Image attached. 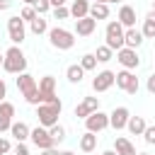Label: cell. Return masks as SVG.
<instances>
[{
  "instance_id": "277c9868",
  "label": "cell",
  "mask_w": 155,
  "mask_h": 155,
  "mask_svg": "<svg viewBox=\"0 0 155 155\" xmlns=\"http://www.w3.org/2000/svg\"><path fill=\"white\" fill-rule=\"evenodd\" d=\"M61 109H63V102H58V104H46V102L36 104V119H39V124L46 126V128H51L53 124H58Z\"/></svg>"
},
{
  "instance_id": "484cf974",
  "label": "cell",
  "mask_w": 155,
  "mask_h": 155,
  "mask_svg": "<svg viewBox=\"0 0 155 155\" xmlns=\"http://www.w3.org/2000/svg\"><path fill=\"white\" fill-rule=\"evenodd\" d=\"M29 27H31V31L39 36V34H44V31H48V24H46V19L41 17V15H36L31 22H29Z\"/></svg>"
},
{
  "instance_id": "b9f144b4",
  "label": "cell",
  "mask_w": 155,
  "mask_h": 155,
  "mask_svg": "<svg viewBox=\"0 0 155 155\" xmlns=\"http://www.w3.org/2000/svg\"><path fill=\"white\" fill-rule=\"evenodd\" d=\"M22 2H24V5H34L36 0H22Z\"/></svg>"
},
{
  "instance_id": "7a4b0ae2",
  "label": "cell",
  "mask_w": 155,
  "mask_h": 155,
  "mask_svg": "<svg viewBox=\"0 0 155 155\" xmlns=\"http://www.w3.org/2000/svg\"><path fill=\"white\" fill-rule=\"evenodd\" d=\"M17 90L24 94V99H27L29 104H41L39 85H36V80H34L29 73H19V78H17Z\"/></svg>"
},
{
  "instance_id": "4316f807",
  "label": "cell",
  "mask_w": 155,
  "mask_h": 155,
  "mask_svg": "<svg viewBox=\"0 0 155 155\" xmlns=\"http://www.w3.org/2000/svg\"><path fill=\"white\" fill-rule=\"evenodd\" d=\"M94 56H97V61H99V63H109V61L114 58V51L104 44V46H99V48H97V53H94Z\"/></svg>"
},
{
  "instance_id": "bcb514c9",
  "label": "cell",
  "mask_w": 155,
  "mask_h": 155,
  "mask_svg": "<svg viewBox=\"0 0 155 155\" xmlns=\"http://www.w3.org/2000/svg\"><path fill=\"white\" fill-rule=\"evenodd\" d=\"M136 155H148V153H136Z\"/></svg>"
},
{
  "instance_id": "7bdbcfd3",
  "label": "cell",
  "mask_w": 155,
  "mask_h": 155,
  "mask_svg": "<svg viewBox=\"0 0 155 155\" xmlns=\"http://www.w3.org/2000/svg\"><path fill=\"white\" fill-rule=\"evenodd\" d=\"M61 155H75V153H70V150H63V153H61Z\"/></svg>"
},
{
  "instance_id": "e0dca14e",
  "label": "cell",
  "mask_w": 155,
  "mask_h": 155,
  "mask_svg": "<svg viewBox=\"0 0 155 155\" xmlns=\"http://www.w3.org/2000/svg\"><path fill=\"white\" fill-rule=\"evenodd\" d=\"M119 22L124 24V29L136 27V10H133L131 5H121V10H119Z\"/></svg>"
},
{
  "instance_id": "8992f818",
  "label": "cell",
  "mask_w": 155,
  "mask_h": 155,
  "mask_svg": "<svg viewBox=\"0 0 155 155\" xmlns=\"http://www.w3.org/2000/svg\"><path fill=\"white\" fill-rule=\"evenodd\" d=\"M7 34H10V41H12L15 46L24 41L27 29H24V19H22L19 15H15V17H10V19H7Z\"/></svg>"
},
{
  "instance_id": "cb8c5ba5",
  "label": "cell",
  "mask_w": 155,
  "mask_h": 155,
  "mask_svg": "<svg viewBox=\"0 0 155 155\" xmlns=\"http://www.w3.org/2000/svg\"><path fill=\"white\" fill-rule=\"evenodd\" d=\"M143 36L145 39H155V12H150L145 19H143Z\"/></svg>"
},
{
  "instance_id": "ab89813d",
  "label": "cell",
  "mask_w": 155,
  "mask_h": 155,
  "mask_svg": "<svg viewBox=\"0 0 155 155\" xmlns=\"http://www.w3.org/2000/svg\"><path fill=\"white\" fill-rule=\"evenodd\" d=\"M61 5H65V0H51V7H61Z\"/></svg>"
},
{
  "instance_id": "44dd1931",
  "label": "cell",
  "mask_w": 155,
  "mask_h": 155,
  "mask_svg": "<svg viewBox=\"0 0 155 155\" xmlns=\"http://www.w3.org/2000/svg\"><path fill=\"white\" fill-rule=\"evenodd\" d=\"M114 150H116L119 155H136V148H133V143H131L128 138H124V136H119V138L114 140Z\"/></svg>"
},
{
  "instance_id": "6da1fadb",
  "label": "cell",
  "mask_w": 155,
  "mask_h": 155,
  "mask_svg": "<svg viewBox=\"0 0 155 155\" xmlns=\"http://www.w3.org/2000/svg\"><path fill=\"white\" fill-rule=\"evenodd\" d=\"M2 70H5V73H15V75L27 73V56L22 53V48H19V46H15V44H12V46L5 51Z\"/></svg>"
},
{
  "instance_id": "60d3db41",
  "label": "cell",
  "mask_w": 155,
  "mask_h": 155,
  "mask_svg": "<svg viewBox=\"0 0 155 155\" xmlns=\"http://www.w3.org/2000/svg\"><path fill=\"white\" fill-rule=\"evenodd\" d=\"M102 155H119V153H116V150H104Z\"/></svg>"
},
{
  "instance_id": "74e56055",
  "label": "cell",
  "mask_w": 155,
  "mask_h": 155,
  "mask_svg": "<svg viewBox=\"0 0 155 155\" xmlns=\"http://www.w3.org/2000/svg\"><path fill=\"white\" fill-rule=\"evenodd\" d=\"M41 155H61L56 148H46V150H41Z\"/></svg>"
},
{
  "instance_id": "5b68a950",
  "label": "cell",
  "mask_w": 155,
  "mask_h": 155,
  "mask_svg": "<svg viewBox=\"0 0 155 155\" xmlns=\"http://www.w3.org/2000/svg\"><path fill=\"white\" fill-rule=\"evenodd\" d=\"M124 34H126V29H124V24L116 19V22H109L107 24V29H104V36H107V46L111 48V51H119V48H124L126 46V41H124Z\"/></svg>"
},
{
  "instance_id": "d590c367",
  "label": "cell",
  "mask_w": 155,
  "mask_h": 155,
  "mask_svg": "<svg viewBox=\"0 0 155 155\" xmlns=\"http://www.w3.org/2000/svg\"><path fill=\"white\" fill-rule=\"evenodd\" d=\"M145 87H148V92H150V94H155V73H153V75L148 78V82H145Z\"/></svg>"
},
{
  "instance_id": "c3c4849f",
  "label": "cell",
  "mask_w": 155,
  "mask_h": 155,
  "mask_svg": "<svg viewBox=\"0 0 155 155\" xmlns=\"http://www.w3.org/2000/svg\"><path fill=\"white\" fill-rule=\"evenodd\" d=\"M153 12H155V2H153Z\"/></svg>"
},
{
  "instance_id": "d6a6232c",
  "label": "cell",
  "mask_w": 155,
  "mask_h": 155,
  "mask_svg": "<svg viewBox=\"0 0 155 155\" xmlns=\"http://www.w3.org/2000/svg\"><path fill=\"white\" fill-rule=\"evenodd\" d=\"M143 138H145L148 145H155V126H148V128L143 131Z\"/></svg>"
},
{
  "instance_id": "ee69618b",
  "label": "cell",
  "mask_w": 155,
  "mask_h": 155,
  "mask_svg": "<svg viewBox=\"0 0 155 155\" xmlns=\"http://www.w3.org/2000/svg\"><path fill=\"white\" fill-rule=\"evenodd\" d=\"M2 61H5V53H0V65H2Z\"/></svg>"
},
{
  "instance_id": "7dc6e473",
  "label": "cell",
  "mask_w": 155,
  "mask_h": 155,
  "mask_svg": "<svg viewBox=\"0 0 155 155\" xmlns=\"http://www.w3.org/2000/svg\"><path fill=\"white\" fill-rule=\"evenodd\" d=\"M94 2H107V0H94Z\"/></svg>"
},
{
  "instance_id": "9c48e42d",
  "label": "cell",
  "mask_w": 155,
  "mask_h": 155,
  "mask_svg": "<svg viewBox=\"0 0 155 155\" xmlns=\"http://www.w3.org/2000/svg\"><path fill=\"white\" fill-rule=\"evenodd\" d=\"M85 126H87V131H92V133H99V131H104L107 126H109V114H104V111H92L87 119H85Z\"/></svg>"
},
{
  "instance_id": "ac0fdd59",
  "label": "cell",
  "mask_w": 155,
  "mask_h": 155,
  "mask_svg": "<svg viewBox=\"0 0 155 155\" xmlns=\"http://www.w3.org/2000/svg\"><path fill=\"white\" fill-rule=\"evenodd\" d=\"M143 31L140 29H136V27H131V29H126V34H124V41H126V46L128 48H138L140 44H143Z\"/></svg>"
},
{
  "instance_id": "30bf717a",
  "label": "cell",
  "mask_w": 155,
  "mask_h": 155,
  "mask_svg": "<svg viewBox=\"0 0 155 155\" xmlns=\"http://www.w3.org/2000/svg\"><path fill=\"white\" fill-rule=\"evenodd\" d=\"M116 58H119V63H121L126 70H133V68H138V65H140V58H138L136 48H128V46L119 48V51H116Z\"/></svg>"
},
{
  "instance_id": "4fadbf2b",
  "label": "cell",
  "mask_w": 155,
  "mask_h": 155,
  "mask_svg": "<svg viewBox=\"0 0 155 155\" xmlns=\"http://www.w3.org/2000/svg\"><path fill=\"white\" fill-rule=\"evenodd\" d=\"M97 109H99V99H97V97H85V99L75 107V116H78V119H87V116H90L92 111H97Z\"/></svg>"
},
{
  "instance_id": "d6986e66",
  "label": "cell",
  "mask_w": 155,
  "mask_h": 155,
  "mask_svg": "<svg viewBox=\"0 0 155 155\" xmlns=\"http://www.w3.org/2000/svg\"><path fill=\"white\" fill-rule=\"evenodd\" d=\"M87 15H90V2H87V0H73V5H70V17L82 19V17H87Z\"/></svg>"
},
{
  "instance_id": "d4e9b609",
  "label": "cell",
  "mask_w": 155,
  "mask_h": 155,
  "mask_svg": "<svg viewBox=\"0 0 155 155\" xmlns=\"http://www.w3.org/2000/svg\"><path fill=\"white\" fill-rule=\"evenodd\" d=\"M82 75H85V68L82 65H68V70H65V78L70 80V82H82Z\"/></svg>"
},
{
  "instance_id": "8d00e7d4",
  "label": "cell",
  "mask_w": 155,
  "mask_h": 155,
  "mask_svg": "<svg viewBox=\"0 0 155 155\" xmlns=\"http://www.w3.org/2000/svg\"><path fill=\"white\" fill-rule=\"evenodd\" d=\"M5 97H7V85H5V80L0 78V102H5Z\"/></svg>"
},
{
  "instance_id": "7402d4cb",
  "label": "cell",
  "mask_w": 155,
  "mask_h": 155,
  "mask_svg": "<svg viewBox=\"0 0 155 155\" xmlns=\"http://www.w3.org/2000/svg\"><path fill=\"white\" fill-rule=\"evenodd\" d=\"M126 128H128L133 136H143V131H145L148 126H145V119H143V116H131L128 124H126Z\"/></svg>"
},
{
  "instance_id": "f35d334b",
  "label": "cell",
  "mask_w": 155,
  "mask_h": 155,
  "mask_svg": "<svg viewBox=\"0 0 155 155\" xmlns=\"http://www.w3.org/2000/svg\"><path fill=\"white\" fill-rule=\"evenodd\" d=\"M12 7V0H0V10H10Z\"/></svg>"
},
{
  "instance_id": "e575fe53",
  "label": "cell",
  "mask_w": 155,
  "mask_h": 155,
  "mask_svg": "<svg viewBox=\"0 0 155 155\" xmlns=\"http://www.w3.org/2000/svg\"><path fill=\"white\" fill-rule=\"evenodd\" d=\"M5 153H10V140L0 138V155H5Z\"/></svg>"
},
{
  "instance_id": "3957f363",
  "label": "cell",
  "mask_w": 155,
  "mask_h": 155,
  "mask_svg": "<svg viewBox=\"0 0 155 155\" xmlns=\"http://www.w3.org/2000/svg\"><path fill=\"white\" fill-rule=\"evenodd\" d=\"M48 41H51L53 48L68 51V48L75 46V34L68 31V29H63V27H53V29H48Z\"/></svg>"
},
{
  "instance_id": "f1b7e54d",
  "label": "cell",
  "mask_w": 155,
  "mask_h": 155,
  "mask_svg": "<svg viewBox=\"0 0 155 155\" xmlns=\"http://www.w3.org/2000/svg\"><path fill=\"white\" fill-rule=\"evenodd\" d=\"M97 63H99V61H97V56H94V53H85V56H82V61H80V65H82L85 70H94V68H97Z\"/></svg>"
},
{
  "instance_id": "4dcf8cb0",
  "label": "cell",
  "mask_w": 155,
  "mask_h": 155,
  "mask_svg": "<svg viewBox=\"0 0 155 155\" xmlns=\"http://www.w3.org/2000/svg\"><path fill=\"white\" fill-rule=\"evenodd\" d=\"M68 17H70V10L68 7H63V5L61 7H53V19H68Z\"/></svg>"
},
{
  "instance_id": "5bb4252c",
  "label": "cell",
  "mask_w": 155,
  "mask_h": 155,
  "mask_svg": "<svg viewBox=\"0 0 155 155\" xmlns=\"http://www.w3.org/2000/svg\"><path fill=\"white\" fill-rule=\"evenodd\" d=\"M12 116H15V104L10 102H0V133L10 131L12 126Z\"/></svg>"
},
{
  "instance_id": "52a82bcc",
  "label": "cell",
  "mask_w": 155,
  "mask_h": 155,
  "mask_svg": "<svg viewBox=\"0 0 155 155\" xmlns=\"http://www.w3.org/2000/svg\"><path fill=\"white\" fill-rule=\"evenodd\" d=\"M29 138H31V143H34L39 150H46V148H53V145H56V140L51 138L48 128H46V126H41V124H39L36 128H31Z\"/></svg>"
},
{
  "instance_id": "7c38bea8",
  "label": "cell",
  "mask_w": 155,
  "mask_h": 155,
  "mask_svg": "<svg viewBox=\"0 0 155 155\" xmlns=\"http://www.w3.org/2000/svg\"><path fill=\"white\" fill-rule=\"evenodd\" d=\"M128 119H131L128 109H126V107H116V109L109 114V126H111L114 131H121V128H126Z\"/></svg>"
},
{
  "instance_id": "ffe728a7",
  "label": "cell",
  "mask_w": 155,
  "mask_h": 155,
  "mask_svg": "<svg viewBox=\"0 0 155 155\" xmlns=\"http://www.w3.org/2000/svg\"><path fill=\"white\" fill-rule=\"evenodd\" d=\"M94 148H97V133L85 131V133L80 136V150H82V153H92Z\"/></svg>"
},
{
  "instance_id": "f546056e",
  "label": "cell",
  "mask_w": 155,
  "mask_h": 155,
  "mask_svg": "<svg viewBox=\"0 0 155 155\" xmlns=\"http://www.w3.org/2000/svg\"><path fill=\"white\" fill-rule=\"evenodd\" d=\"M36 15H39V12H36V7H34V5H24V7H22V12H19V17H22L24 22H31Z\"/></svg>"
},
{
  "instance_id": "9a60e30c",
  "label": "cell",
  "mask_w": 155,
  "mask_h": 155,
  "mask_svg": "<svg viewBox=\"0 0 155 155\" xmlns=\"http://www.w3.org/2000/svg\"><path fill=\"white\" fill-rule=\"evenodd\" d=\"M94 29H97V19L94 17H82V19H75V31H78V36H90V34H94Z\"/></svg>"
},
{
  "instance_id": "f6af8a7d",
  "label": "cell",
  "mask_w": 155,
  "mask_h": 155,
  "mask_svg": "<svg viewBox=\"0 0 155 155\" xmlns=\"http://www.w3.org/2000/svg\"><path fill=\"white\" fill-rule=\"evenodd\" d=\"M107 2H121V0H107Z\"/></svg>"
},
{
  "instance_id": "8fae6325",
  "label": "cell",
  "mask_w": 155,
  "mask_h": 155,
  "mask_svg": "<svg viewBox=\"0 0 155 155\" xmlns=\"http://www.w3.org/2000/svg\"><path fill=\"white\" fill-rule=\"evenodd\" d=\"M114 82H116V73H111V70H102V73L94 75V80H92V90H94V92H107Z\"/></svg>"
},
{
  "instance_id": "83f0119b",
  "label": "cell",
  "mask_w": 155,
  "mask_h": 155,
  "mask_svg": "<svg viewBox=\"0 0 155 155\" xmlns=\"http://www.w3.org/2000/svg\"><path fill=\"white\" fill-rule=\"evenodd\" d=\"M48 133H51V138H53L56 143H63V140H65V128H63L61 124H53V126L48 128Z\"/></svg>"
},
{
  "instance_id": "ba28073f",
  "label": "cell",
  "mask_w": 155,
  "mask_h": 155,
  "mask_svg": "<svg viewBox=\"0 0 155 155\" xmlns=\"http://www.w3.org/2000/svg\"><path fill=\"white\" fill-rule=\"evenodd\" d=\"M116 87H121L124 92H128V94H136L138 92V87H140V82H138V78L131 73V70H121V73H116Z\"/></svg>"
},
{
  "instance_id": "836d02e7",
  "label": "cell",
  "mask_w": 155,
  "mask_h": 155,
  "mask_svg": "<svg viewBox=\"0 0 155 155\" xmlns=\"http://www.w3.org/2000/svg\"><path fill=\"white\" fill-rule=\"evenodd\" d=\"M15 155H29V148H27L24 143H17V145H15Z\"/></svg>"
},
{
  "instance_id": "603a6c76",
  "label": "cell",
  "mask_w": 155,
  "mask_h": 155,
  "mask_svg": "<svg viewBox=\"0 0 155 155\" xmlns=\"http://www.w3.org/2000/svg\"><path fill=\"white\" fill-rule=\"evenodd\" d=\"M90 17H94V19H107V17H109V5H107V2H94V5H90Z\"/></svg>"
},
{
  "instance_id": "1f68e13d",
  "label": "cell",
  "mask_w": 155,
  "mask_h": 155,
  "mask_svg": "<svg viewBox=\"0 0 155 155\" xmlns=\"http://www.w3.org/2000/svg\"><path fill=\"white\" fill-rule=\"evenodd\" d=\"M34 7H36V12H39V15H44V12H48V10H51V0H36V2H34Z\"/></svg>"
},
{
  "instance_id": "2e32d148",
  "label": "cell",
  "mask_w": 155,
  "mask_h": 155,
  "mask_svg": "<svg viewBox=\"0 0 155 155\" xmlns=\"http://www.w3.org/2000/svg\"><path fill=\"white\" fill-rule=\"evenodd\" d=\"M10 133H12V138H15L17 143H24V140L29 138L31 128H29L24 121H12V126H10Z\"/></svg>"
}]
</instances>
